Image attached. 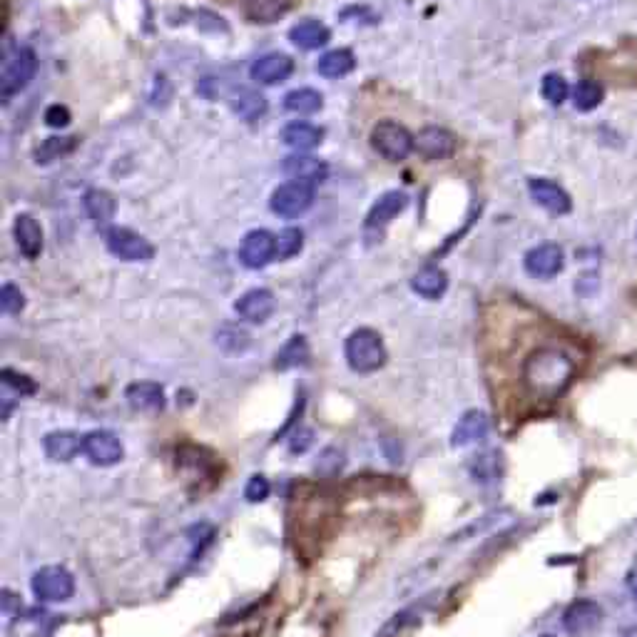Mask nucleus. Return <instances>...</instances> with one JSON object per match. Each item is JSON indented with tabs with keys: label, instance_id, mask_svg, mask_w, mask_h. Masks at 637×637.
<instances>
[{
	"label": "nucleus",
	"instance_id": "nucleus-2",
	"mask_svg": "<svg viewBox=\"0 0 637 637\" xmlns=\"http://www.w3.org/2000/svg\"><path fill=\"white\" fill-rule=\"evenodd\" d=\"M386 347L381 334L374 329H357L347 339V361L357 374H374L386 364Z\"/></svg>",
	"mask_w": 637,
	"mask_h": 637
},
{
	"label": "nucleus",
	"instance_id": "nucleus-43",
	"mask_svg": "<svg viewBox=\"0 0 637 637\" xmlns=\"http://www.w3.org/2000/svg\"><path fill=\"white\" fill-rule=\"evenodd\" d=\"M620 637H637V625H635V628L622 630V635H620Z\"/></svg>",
	"mask_w": 637,
	"mask_h": 637
},
{
	"label": "nucleus",
	"instance_id": "nucleus-22",
	"mask_svg": "<svg viewBox=\"0 0 637 637\" xmlns=\"http://www.w3.org/2000/svg\"><path fill=\"white\" fill-rule=\"evenodd\" d=\"M411 289L416 291L419 297H423V299L436 301L449 289V277H446V272L439 269V267H426V269H421V272L411 279Z\"/></svg>",
	"mask_w": 637,
	"mask_h": 637
},
{
	"label": "nucleus",
	"instance_id": "nucleus-6",
	"mask_svg": "<svg viewBox=\"0 0 637 637\" xmlns=\"http://www.w3.org/2000/svg\"><path fill=\"white\" fill-rule=\"evenodd\" d=\"M105 244L122 262H150L155 254L152 244L145 237L135 235L132 229H125V227H113L105 235Z\"/></svg>",
	"mask_w": 637,
	"mask_h": 637
},
{
	"label": "nucleus",
	"instance_id": "nucleus-18",
	"mask_svg": "<svg viewBox=\"0 0 637 637\" xmlns=\"http://www.w3.org/2000/svg\"><path fill=\"white\" fill-rule=\"evenodd\" d=\"M13 235H15L18 249L23 252L25 259H35V257H40V252H43V232H40V225L35 222V217H30V215L15 217Z\"/></svg>",
	"mask_w": 637,
	"mask_h": 637
},
{
	"label": "nucleus",
	"instance_id": "nucleus-42",
	"mask_svg": "<svg viewBox=\"0 0 637 637\" xmlns=\"http://www.w3.org/2000/svg\"><path fill=\"white\" fill-rule=\"evenodd\" d=\"M628 585H630V591L637 592V555H635V562H632V568L628 571Z\"/></svg>",
	"mask_w": 637,
	"mask_h": 637
},
{
	"label": "nucleus",
	"instance_id": "nucleus-37",
	"mask_svg": "<svg viewBox=\"0 0 637 637\" xmlns=\"http://www.w3.org/2000/svg\"><path fill=\"white\" fill-rule=\"evenodd\" d=\"M267 496H269V480L264 476L249 478V483L244 488V498H247L249 503H259V500H264Z\"/></svg>",
	"mask_w": 637,
	"mask_h": 637
},
{
	"label": "nucleus",
	"instance_id": "nucleus-15",
	"mask_svg": "<svg viewBox=\"0 0 637 637\" xmlns=\"http://www.w3.org/2000/svg\"><path fill=\"white\" fill-rule=\"evenodd\" d=\"M416 150L426 159H449L456 152V137L443 127H426L416 137Z\"/></svg>",
	"mask_w": 637,
	"mask_h": 637
},
{
	"label": "nucleus",
	"instance_id": "nucleus-16",
	"mask_svg": "<svg viewBox=\"0 0 637 637\" xmlns=\"http://www.w3.org/2000/svg\"><path fill=\"white\" fill-rule=\"evenodd\" d=\"M235 311L244 321H252V324H262L267 318L272 317L274 311V294L269 289H252L239 297V301L235 304Z\"/></svg>",
	"mask_w": 637,
	"mask_h": 637
},
{
	"label": "nucleus",
	"instance_id": "nucleus-32",
	"mask_svg": "<svg viewBox=\"0 0 637 637\" xmlns=\"http://www.w3.org/2000/svg\"><path fill=\"white\" fill-rule=\"evenodd\" d=\"M73 147H76V137H47V140H43V145H40L38 150H35V162L47 165V162L67 155Z\"/></svg>",
	"mask_w": 637,
	"mask_h": 637
},
{
	"label": "nucleus",
	"instance_id": "nucleus-27",
	"mask_svg": "<svg viewBox=\"0 0 637 637\" xmlns=\"http://www.w3.org/2000/svg\"><path fill=\"white\" fill-rule=\"evenodd\" d=\"M351 70H354V56H351V50H344V47L329 50L327 56L318 57L317 63V73L324 77H344Z\"/></svg>",
	"mask_w": 637,
	"mask_h": 637
},
{
	"label": "nucleus",
	"instance_id": "nucleus-4",
	"mask_svg": "<svg viewBox=\"0 0 637 637\" xmlns=\"http://www.w3.org/2000/svg\"><path fill=\"white\" fill-rule=\"evenodd\" d=\"M38 67V57L30 47H15L13 56H8L5 67H3V77H0V87H3V97L8 100L15 93H20L25 85L35 76Z\"/></svg>",
	"mask_w": 637,
	"mask_h": 637
},
{
	"label": "nucleus",
	"instance_id": "nucleus-11",
	"mask_svg": "<svg viewBox=\"0 0 637 637\" xmlns=\"http://www.w3.org/2000/svg\"><path fill=\"white\" fill-rule=\"evenodd\" d=\"M528 189H531V197L535 199V205L548 209L551 215H568L571 212L572 202L568 197V192L561 185L551 182V179L533 177L528 182Z\"/></svg>",
	"mask_w": 637,
	"mask_h": 637
},
{
	"label": "nucleus",
	"instance_id": "nucleus-9",
	"mask_svg": "<svg viewBox=\"0 0 637 637\" xmlns=\"http://www.w3.org/2000/svg\"><path fill=\"white\" fill-rule=\"evenodd\" d=\"M314 202V189L301 182H287L272 195V212L279 217H299Z\"/></svg>",
	"mask_w": 637,
	"mask_h": 637
},
{
	"label": "nucleus",
	"instance_id": "nucleus-36",
	"mask_svg": "<svg viewBox=\"0 0 637 637\" xmlns=\"http://www.w3.org/2000/svg\"><path fill=\"white\" fill-rule=\"evenodd\" d=\"M217 341H219L227 351H244V349L249 347V337H247L244 331H239V329H222V331L217 334Z\"/></svg>",
	"mask_w": 637,
	"mask_h": 637
},
{
	"label": "nucleus",
	"instance_id": "nucleus-1",
	"mask_svg": "<svg viewBox=\"0 0 637 637\" xmlns=\"http://www.w3.org/2000/svg\"><path fill=\"white\" fill-rule=\"evenodd\" d=\"M575 379V361L565 351L543 347L533 351L523 364V384L528 394L541 401H555Z\"/></svg>",
	"mask_w": 637,
	"mask_h": 637
},
{
	"label": "nucleus",
	"instance_id": "nucleus-14",
	"mask_svg": "<svg viewBox=\"0 0 637 637\" xmlns=\"http://www.w3.org/2000/svg\"><path fill=\"white\" fill-rule=\"evenodd\" d=\"M294 70V60L284 53H269L262 56L252 66V80L259 85H277L281 80H287Z\"/></svg>",
	"mask_w": 637,
	"mask_h": 637
},
{
	"label": "nucleus",
	"instance_id": "nucleus-5",
	"mask_svg": "<svg viewBox=\"0 0 637 637\" xmlns=\"http://www.w3.org/2000/svg\"><path fill=\"white\" fill-rule=\"evenodd\" d=\"M33 592L38 595L40 600L46 602H66V600L73 598L76 592V578L60 568V565H47V568H40L35 575H33Z\"/></svg>",
	"mask_w": 637,
	"mask_h": 637
},
{
	"label": "nucleus",
	"instance_id": "nucleus-29",
	"mask_svg": "<svg viewBox=\"0 0 637 637\" xmlns=\"http://www.w3.org/2000/svg\"><path fill=\"white\" fill-rule=\"evenodd\" d=\"M321 105H324V97H321L317 90H311V87L291 90V93L284 97V107H287L289 113L297 115L317 113V110H321Z\"/></svg>",
	"mask_w": 637,
	"mask_h": 637
},
{
	"label": "nucleus",
	"instance_id": "nucleus-8",
	"mask_svg": "<svg viewBox=\"0 0 637 637\" xmlns=\"http://www.w3.org/2000/svg\"><path fill=\"white\" fill-rule=\"evenodd\" d=\"M277 257V237L267 229H254L242 239L239 259L249 269H262Z\"/></svg>",
	"mask_w": 637,
	"mask_h": 637
},
{
	"label": "nucleus",
	"instance_id": "nucleus-21",
	"mask_svg": "<svg viewBox=\"0 0 637 637\" xmlns=\"http://www.w3.org/2000/svg\"><path fill=\"white\" fill-rule=\"evenodd\" d=\"M289 38L291 43H294L297 47H301V50H317V47L327 46L329 38H331V33H329V28L324 25V23H318V20L314 18H307V20H301V23H297V25L289 30Z\"/></svg>",
	"mask_w": 637,
	"mask_h": 637
},
{
	"label": "nucleus",
	"instance_id": "nucleus-20",
	"mask_svg": "<svg viewBox=\"0 0 637 637\" xmlns=\"http://www.w3.org/2000/svg\"><path fill=\"white\" fill-rule=\"evenodd\" d=\"M409 205V197L403 192H386L384 197H379L371 212L366 217V229H384L396 215H401Z\"/></svg>",
	"mask_w": 637,
	"mask_h": 637
},
{
	"label": "nucleus",
	"instance_id": "nucleus-41",
	"mask_svg": "<svg viewBox=\"0 0 637 637\" xmlns=\"http://www.w3.org/2000/svg\"><path fill=\"white\" fill-rule=\"evenodd\" d=\"M297 436H299V439L291 440L289 449L294 450V453H304V450H307L311 446V431H307V429H304V431H299V433H297Z\"/></svg>",
	"mask_w": 637,
	"mask_h": 637
},
{
	"label": "nucleus",
	"instance_id": "nucleus-40",
	"mask_svg": "<svg viewBox=\"0 0 637 637\" xmlns=\"http://www.w3.org/2000/svg\"><path fill=\"white\" fill-rule=\"evenodd\" d=\"M46 122L50 127H67L70 125V110L63 105H50L46 110Z\"/></svg>",
	"mask_w": 637,
	"mask_h": 637
},
{
	"label": "nucleus",
	"instance_id": "nucleus-24",
	"mask_svg": "<svg viewBox=\"0 0 637 637\" xmlns=\"http://www.w3.org/2000/svg\"><path fill=\"white\" fill-rule=\"evenodd\" d=\"M281 142L297 152L314 150L321 142V130L309 125V122H291L281 130Z\"/></svg>",
	"mask_w": 637,
	"mask_h": 637
},
{
	"label": "nucleus",
	"instance_id": "nucleus-3",
	"mask_svg": "<svg viewBox=\"0 0 637 637\" xmlns=\"http://www.w3.org/2000/svg\"><path fill=\"white\" fill-rule=\"evenodd\" d=\"M371 145L389 162H403V159L411 155L413 147H416V140H413L411 132L406 130L403 125L384 120L371 130Z\"/></svg>",
	"mask_w": 637,
	"mask_h": 637
},
{
	"label": "nucleus",
	"instance_id": "nucleus-12",
	"mask_svg": "<svg viewBox=\"0 0 637 637\" xmlns=\"http://www.w3.org/2000/svg\"><path fill=\"white\" fill-rule=\"evenodd\" d=\"M600 620H602V610L595 600H578L572 602L571 608L565 610L562 615V625L572 635H585V632H592L598 628Z\"/></svg>",
	"mask_w": 637,
	"mask_h": 637
},
{
	"label": "nucleus",
	"instance_id": "nucleus-31",
	"mask_svg": "<svg viewBox=\"0 0 637 637\" xmlns=\"http://www.w3.org/2000/svg\"><path fill=\"white\" fill-rule=\"evenodd\" d=\"M602 103V87L595 80H581L572 90V105L581 113H591L598 105Z\"/></svg>",
	"mask_w": 637,
	"mask_h": 637
},
{
	"label": "nucleus",
	"instance_id": "nucleus-28",
	"mask_svg": "<svg viewBox=\"0 0 637 637\" xmlns=\"http://www.w3.org/2000/svg\"><path fill=\"white\" fill-rule=\"evenodd\" d=\"M85 209L95 225H107L115 217V199L105 189H90L85 195Z\"/></svg>",
	"mask_w": 637,
	"mask_h": 637
},
{
	"label": "nucleus",
	"instance_id": "nucleus-30",
	"mask_svg": "<svg viewBox=\"0 0 637 637\" xmlns=\"http://www.w3.org/2000/svg\"><path fill=\"white\" fill-rule=\"evenodd\" d=\"M309 359V344L304 337H291L281 351L277 354V369H294V366H304Z\"/></svg>",
	"mask_w": 637,
	"mask_h": 637
},
{
	"label": "nucleus",
	"instance_id": "nucleus-25",
	"mask_svg": "<svg viewBox=\"0 0 637 637\" xmlns=\"http://www.w3.org/2000/svg\"><path fill=\"white\" fill-rule=\"evenodd\" d=\"M229 105H232V110L247 122L259 120V117L267 113V100H264V95L257 93V90H249V87L235 90L232 97H229Z\"/></svg>",
	"mask_w": 637,
	"mask_h": 637
},
{
	"label": "nucleus",
	"instance_id": "nucleus-23",
	"mask_svg": "<svg viewBox=\"0 0 637 637\" xmlns=\"http://www.w3.org/2000/svg\"><path fill=\"white\" fill-rule=\"evenodd\" d=\"M127 403L135 411H159L165 406V391L162 386L152 381H140V384L127 386Z\"/></svg>",
	"mask_w": 637,
	"mask_h": 637
},
{
	"label": "nucleus",
	"instance_id": "nucleus-38",
	"mask_svg": "<svg viewBox=\"0 0 637 637\" xmlns=\"http://www.w3.org/2000/svg\"><path fill=\"white\" fill-rule=\"evenodd\" d=\"M3 384L8 386V389H13V391H18V394H33V391H35V384L30 381L28 376L15 374V371H10V369L3 371Z\"/></svg>",
	"mask_w": 637,
	"mask_h": 637
},
{
	"label": "nucleus",
	"instance_id": "nucleus-34",
	"mask_svg": "<svg viewBox=\"0 0 637 637\" xmlns=\"http://www.w3.org/2000/svg\"><path fill=\"white\" fill-rule=\"evenodd\" d=\"M301 247H304V235H301L299 229H294V227L284 229V232L277 237V257H279V259H289L294 254H299Z\"/></svg>",
	"mask_w": 637,
	"mask_h": 637
},
{
	"label": "nucleus",
	"instance_id": "nucleus-7",
	"mask_svg": "<svg viewBox=\"0 0 637 637\" xmlns=\"http://www.w3.org/2000/svg\"><path fill=\"white\" fill-rule=\"evenodd\" d=\"M83 453L93 466L110 469V466L120 463L125 449L113 431H90L83 436Z\"/></svg>",
	"mask_w": 637,
	"mask_h": 637
},
{
	"label": "nucleus",
	"instance_id": "nucleus-17",
	"mask_svg": "<svg viewBox=\"0 0 637 637\" xmlns=\"http://www.w3.org/2000/svg\"><path fill=\"white\" fill-rule=\"evenodd\" d=\"M488 436V416L483 411H466L463 419L456 423L453 429V436H450V443L456 449H466V446H473L478 440H483Z\"/></svg>",
	"mask_w": 637,
	"mask_h": 637
},
{
	"label": "nucleus",
	"instance_id": "nucleus-39",
	"mask_svg": "<svg viewBox=\"0 0 637 637\" xmlns=\"http://www.w3.org/2000/svg\"><path fill=\"white\" fill-rule=\"evenodd\" d=\"M413 620V610H403V612H399V615H394V618L386 622L384 628H381V632H376V637H396L399 632H401L409 622Z\"/></svg>",
	"mask_w": 637,
	"mask_h": 637
},
{
	"label": "nucleus",
	"instance_id": "nucleus-44",
	"mask_svg": "<svg viewBox=\"0 0 637 637\" xmlns=\"http://www.w3.org/2000/svg\"><path fill=\"white\" fill-rule=\"evenodd\" d=\"M541 637H553V635H541Z\"/></svg>",
	"mask_w": 637,
	"mask_h": 637
},
{
	"label": "nucleus",
	"instance_id": "nucleus-33",
	"mask_svg": "<svg viewBox=\"0 0 637 637\" xmlns=\"http://www.w3.org/2000/svg\"><path fill=\"white\" fill-rule=\"evenodd\" d=\"M541 93L551 105H562L568 100V83L562 80L558 73H551V76L543 77V85H541Z\"/></svg>",
	"mask_w": 637,
	"mask_h": 637
},
{
	"label": "nucleus",
	"instance_id": "nucleus-10",
	"mask_svg": "<svg viewBox=\"0 0 637 637\" xmlns=\"http://www.w3.org/2000/svg\"><path fill=\"white\" fill-rule=\"evenodd\" d=\"M565 257L558 244H541L525 254V272L535 279H551L555 274H561Z\"/></svg>",
	"mask_w": 637,
	"mask_h": 637
},
{
	"label": "nucleus",
	"instance_id": "nucleus-13",
	"mask_svg": "<svg viewBox=\"0 0 637 637\" xmlns=\"http://www.w3.org/2000/svg\"><path fill=\"white\" fill-rule=\"evenodd\" d=\"M281 169H284L287 177H291L294 182H301V185H309V187L327 177V165L321 159L311 157V155H301V152L289 155V157L284 159Z\"/></svg>",
	"mask_w": 637,
	"mask_h": 637
},
{
	"label": "nucleus",
	"instance_id": "nucleus-19",
	"mask_svg": "<svg viewBox=\"0 0 637 637\" xmlns=\"http://www.w3.org/2000/svg\"><path fill=\"white\" fill-rule=\"evenodd\" d=\"M43 449H46V456L50 460L67 463L83 450V439L73 431H53L47 433L46 440H43Z\"/></svg>",
	"mask_w": 637,
	"mask_h": 637
},
{
	"label": "nucleus",
	"instance_id": "nucleus-26",
	"mask_svg": "<svg viewBox=\"0 0 637 637\" xmlns=\"http://www.w3.org/2000/svg\"><path fill=\"white\" fill-rule=\"evenodd\" d=\"M291 0H244V13L252 23H274L289 10Z\"/></svg>",
	"mask_w": 637,
	"mask_h": 637
},
{
	"label": "nucleus",
	"instance_id": "nucleus-35",
	"mask_svg": "<svg viewBox=\"0 0 637 637\" xmlns=\"http://www.w3.org/2000/svg\"><path fill=\"white\" fill-rule=\"evenodd\" d=\"M23 304H25V297H23V291H20L18 287L5 284V287L0 289V309L5 311V314H18V311L23 309Z\"/></svg>",
	"mask_w": 637,
	"mask_h": 637
}]
</instances>
